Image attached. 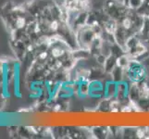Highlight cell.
<instances>
[{"label":"cell","mask_w":149,"mask_h":139,"mask_svg":"<svg viewBox=\"0 0 149 139\" xmlns=\"http://www.w3.org/2000/svg\"><path fill=\"white\" fill-rule=\"evenodd\" d=\"M63 53H64V51L60 47H58V46H56V47H54L52 49V55L54 57H56V58H58V57H60L61 55H63Z\"/></svg>","instance_id":"cell-2"},{"label":"cell","mask_w":149,"mask_h":139,"mask_svg":"<svg viewBox=\"0 0 149 139\" xmlns=\"http://www.w3.org/2000/svg\"><path fill=\"white\" fill-rule=\"evenodd\" d=\"M122 26H123V28L126 29V30L131 29V28H132V20H131L129 18L124 19V20H123V22H122Z\"/></svg>","instance_id":"cell-1"},{"label":"cell","mask_w":149,"mask_h":139,"mask_svg":"<svg viewBox=\"0 0 149 139\" xmlns=\"http://www.w3.org/2000/svg\"><path fill=\"white\" fill-rule=\"evenodd\" d=\"M47 57V52H43V53H41L40 54V56H39V59H45V58Z\"/></svg>","instance_id":"cell-4"},{"label":"cell","mask_w":149,"mask_h":139,"mask_svg":"<svg viewBox=\"0 0 149 139\" xmlns=\"http://www.w3.org/2000/svg\"><path fill=\"white\" fill-rule=\"evenodd\" d=\"M50 27H51V29H52V30L56 31V30H58V22H56V20H54V22L51 23Z\"/></svg>","instance_id":"cell-3"},{"label":"cell","mask_w":149,"mask_h":139,"mask_svg":"<svg viewBox=\"0 0 149 139\" xmlns=\"http://www.w3.org/2000/svg\"><path fill=\"white\" fill-rule=\"evenodd\" d=\"M137 136H138V137H143V136H145V133H143V131H142L140 129V130H138Z\"/></svg>","instance_id":"cell-5"}]
</instances>
